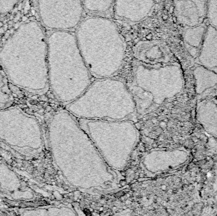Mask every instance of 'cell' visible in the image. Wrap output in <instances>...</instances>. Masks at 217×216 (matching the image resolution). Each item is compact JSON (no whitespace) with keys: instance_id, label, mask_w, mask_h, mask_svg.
Here are the masks:
<instances>
[{"instance_id":"2e32d148","label":"cell","mask_w":217,"mask_h":216,"mask_svg":"<svg viewBox=\"0 0 217 216\" xmlns=\"http://www.w3.org/2000/svg\"><path fill=\"white\" fill-rule=\"evenodd\" d=\"M206 20L208 25L217 30V0H208Z\"/></svg>"},{"instance_id":"8fae6325","label":"cell","mask_w":217,"mask_h":216,"mask_svg":"<svg viewBox=\"0 0 217 216\" xmlns=\"http://www.w3.org/2000/svg\"><path fill=\"white\" fill-rule=\"evenodd\" d=\"M154 3L155 0H115L114 15L123 21L139 22L147 17Z\"/></svg>"},{"instance_id":"277c9868","label":"cell","mask_w":217,"mask_h":216,"mask_svg":"<svg viewBox=\"0 0 217 216\" xmlns=\"http://www.w3.org/2000/svg\"><path fill=\"white\" fill-rule=\"evenodd\" d=\"M0 60L8 74L15 70L27 73L28 88L43 91L48 85V37L38 22L19 27L3 46Z\"/></svg>"},{"instance_id":"5b68a950","label":"cell","mask_w":217,"mask_h":216,"mask_svg":"<svg viewBox=\"0 0 217 216\" xmlns=\"http://www.w3.org/2000/svg\"><path fill=\"white\" fill-rule=\"evenodd\" d=\"M66 108L78 119L119 120L131 116L136 112V105L128 86L111 77L91 82Z\"/></svg>"},{"instance_id":"6da1fadb","label":"cell","mask_w":217,"mask_h":216,"mask_svg":"<svg viewBox=\"0 0 217 216\" xmlns=\"http://www.w3.org/2000/svg\"><path fill=\"white\" fill-rule=\"evenodd\" d=\"M49 139L56 166L71 187L84 190L116 187L115 170L103 159L78 119L67 110H59L51 117Z\"/></svg>"},{"instance_id":"9a60e30c","label":"cell","mask_w":217,"mask_h":216,"mask_svg":"<svg viewBox=\"0 0 217 216\" xmlns=\"http://www.w3.org/2000/svg\"><path fill=\"white\" fill-rule=\"evenodd\" d=\"M115 0H82L85 11L91 15H102L112 8Z\"/></svg>"},{"instance_id":"3957f363","label":"cell","mask_w":217,"mask_h":216,"mask_svg":"<svg viewBox=\"0 0 217 216\" xmlns=\"http://www.w3.org/2000/svg\"><path fill=\"white\" fill-rule=\"evenodd\" d=\"M48 69L51 90L66 105L79 98L92 82L72 31L54 30L48 36Z\"/></svg>"},{"instance_id":"52a82bcc","label":"cell","mask_w":217,"mask_h":216,"mask_svg":"<svg viewBox=\"0 0 217 216\" xmlns=\"http://www.w3.org/2000/svg\"><path fill=\"white\" fill-rule=\"evenodd\" d=\"M78 122L112 169L119 171L125 167L139 139V132L133 122L81 119Z\"/></svg>"},{"instance_id":"5bb4252c","label":"cell","mask_w":217,"mask_h":216,"mask_svg":"<svg viewBox=\"0 0 217 216\" xmlns=\"http://www.w3.org/2000/svg\"><path fill=\"white\" fill-rule=\"evenodd\" d=\"M204 23L193 27H185L183 33V43L190 55L194 59L198 57L207 29Z\"/></svg>"},{"instance_id":"8992f818","label":"cell","mask_w":217,"mask_h":216,"mask_svg":"<svg viewBox=\"0 0 217 216\" xmlns=\"http://www.w3.org/2000/svg\"><path fill=\"white\" fill-rule=\"evenodd\" d=\"M183 84L181 67L177 61L151 65L134 60L132 81L128 86L136 105L143 115L180 92Z\"/></svg>"},{"instance_id":"30bf717a","label":"cell","mask_w":217,"mask_h":216,"mask_svg":"<svg viewBox=\"0 0 217 216\" xmlns=\"http://www.w3.org/2000/svg\"><path fill=\"white\" fill-rule=\"evenodd\" d=\"M175 15L184 27L204 23L206 20L208 0H173Z\"/></svg>"},{"instance_id":"9c48e42d","label":"cell","mask_w":217,"mask_h":216,"mask_svg":"<svg viewBox=\"0 0 217 216\" xmlns=\"http://www.w3.org/2000/svg\"><path fill=\"white\" fill-rule=\"evenodd\" d=\"M135 61L151 65L169 64L174 60V55L167 43L161 39H143L133 46Z\"/></svg>"},{"instance_id":"7a4b0ae2","label":"cell","mask_w":217,"mask_h":216,"mask_svg":"<svg viewBox=\"0 0 217 216\" xmlns=\"http://www.w3.org/2000/svg\"><path fill=\"white\" fill-rule=\"evenodd\" d=\"M74 33L76 41L93 77H111L125 61L127 45L117 25L102 15L82 18Z\"/></svg>"},{"instance_id":"e0dca14e","label":"cell","mask_w":217,"mask_h":216,"mask_svg":"<svg viewBox=\"0 0 217 216\" xmlns=\"http://www.w3.org/2000/svg\"><path fill=\"white\" fill-rule=\"evenodd\" d=\"M18 2V0H0V13L9 12Z\"/></svg>"},{"instance_id":"7c38bea8","label":"cell","mask_w":217,"mask_h":216,"mask_svg":"<svg viewBox=\"0 0 217 216\" xmlns=\"http://www.w3.org/2000/svg\"><path fill=\"white\" fill-rule=\"evenodd\" d=\"M179 150H152L145 154L142 164L146 172L154 176L176 166L180 161Z\"/></svg>"},{"instance_id":"4fadbf2b","label":"cell","mask_w":217,"mask_h":216,"mask_svg":"<svg viewBox=\"0 0 217 216\" xmlns=\"http://www.w3.org/2000/svg\"><path fill=\"white\" fill-rule=\"evenodd\" d=\"M199 65L209 69L217 74V30L208 25L198 57Z\"/></svg>"},{"instance_id":"ba28073f","label":"cell","mask_w":217,"mask_h":216,"mask_svg":"<svg viewBox=\"0 0 217 216\" xmlns=\"http://www.w3.org/2000/svg\"><path fill=\"white\" fill-rule=\"evenodd\" d=\"M42 25L50 30L72 31L83 18L82 0H38Z\"/></svg>"}]
</instances>
